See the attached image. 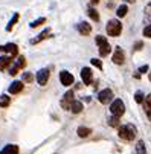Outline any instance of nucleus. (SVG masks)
Wrapping results in <instances>:
<instances>
[{
	"instance_id": "obj_1",
	"label": "nucleus",
	"mask_w": 151,
	"mask_h": 154,
	"mask_svg": "<svg viewBox=\"0 0 151 154\" xmlns=\"http://www.w3.org/2000/svg\"><path fill=\"white\" fill-rule=\"evenodd\" d=\"M136 128L131 125V124H125V125H121L119 127V137L122 140H127V142H130L136 137Z\"/></svg>"
},
{
	"instance_id": "obj_2",
	"label": "nucleus",
	"mask_w": 151,
	"mask_h": 154,
	"mask_svg": "<svg viewBox=\"0 0 151 154\" xmlns=\"http://www.w3.org/2000/svg\"><path fill=\"white\" fill-rule=\"evenodd\" d=\"M122 32V25L119 20H110L107 23V34L112 35V37H118Z\"/></svg>"
},
{
	"instance_id": "obj_3",
	"label": "nucleus",
	"mask_w": 151,
	"mask_h": 154,
	"mask_svg": "<svg viewBox=\"0 0 151 154\" xmlns=\"http://www.w3.org/2000/svg\"><path fill=\"white\" fill-rule=\"evenodd\" d=\"M110 112H112L113 116L121 118V116L125 113V105H124V102H122L121 99H115V101L112 102V105H110Z\"/></svg>"
},
{
	"instance_id": "obj_4",
	"label": "nucleus",
	"mask_w": 151,
	"mask_h": 154,
	"mask_svg": "<svg viewBox=\"0 0 151 154\" xmlns=\"http://www.w3.org/2000/svg\"><path fill=\"white\" fill-rule=\"evenodd\" d=\"M73 101H75V93L72 90H69L66 95L63 96V99H61V107L64 110H70V105H72Z\"/></svg>"
},
{
	"instance_id": "obj_5",
	"label": "nucleus",
	"mask_w": 151,
	"mask_h": 154,
	"mask_svg": "<svg viewBox=\"0 0 151 154\" xmlns=\"http://www.w3.org/2000/svg\"><path fill=\"white\" fill-rule=\"evenodd\" d=\"M25 66H26V60H25V57H18V60L12 64V67L9 69V73H11V75H17L18 70H20V69H23Z\"/></svg>"
},
{
	"instance_id": "obj_6",
	"label": "nucleus",
	"mask_w": 151,
	"mask_h": 154,
	"mask_svg": "<svg viewBox=\"0 0 151 154\" xmlns=\"http://www.w3.org/2000/svg\"><path fill=\"white\" fill-rule=\"evenodd\" d=\"M49 76H51V73H49L48 69H41V70H38V73H37V82H38L40 85H46L48 81H49Z\"/></svg>"
},
{
	"instance_id": "obj_7",
	"label": "nucleus",
	"mask_w": 151,
	"mask_h": 154,
	"mask_svg": "<svg viewBox=\"0 0 151 154\" xmlns=\"http://www.w3.org/2000/svg\"><path fill=\"white\" fill-rule=\"evenodd\" d=\"M112 98H113V92L110 90V89H104L102 92H99V95H98V101L101 102V104H107V102H110L112 101Z\"/></svg>"
},
{
	"instance_id": "obj_8",
	"label": "nucleus",
	"mask_w": 151,
	"mask_h": 154,
	"mask_svg": "<svg viewBox=\"0 0 151 154\" xmlns=\"http://www.w3.org/2000/svg\"><path fill=\"white\" fill-rule=\"evenodd\" d=\"M60 81H61L63 85L67 87V85H72L75 79H73V75H72V73H69L67 70H63V72L60 73Z\"/></svg>"
},
{
	"instance_id": "obj_9",
	"label": "nucleus",
	"mask_w": 151,
	"mask_h": 154,
	"mask_svg": "<svg viewBox=\"0 0 151 154\" xmlns=\"http://www.w3.org/2000/svg\"><path fill=\"white\" fill-rule=\"evenodd\" d=\"M0 51H2V52H8L9 57H15L18 54V46L14 45V43H8V45H5V46H0Z\"/></svg>"
},
{
	"instance_id": "obj_10",
	"label": "nucleus",
	"mask_w": 151,
	"mask_h": 154,
	"mask_svg": "<svg viewBox=\"0 0 151 154\" xmlns=\"http://www.w3.org/2000/svg\"><path fill=\"white\" fill-rule=\"evenodd\" d=\"M81 78H82V82H84L85 85H90V84H92V81H93L92 70H90L89 67H84V69L81 70Z\"/></svg>"
},
{
	"instance_id": "obj_11",
	"label": "nucleus",
	"mask_w": 151,
	"mask_h": 154,
	"mask_svg": "<svg viewBox=\"0 0 151 154\" xmlns=\"http://www.w3.org/2000/svg\"><path fill=\"white\" fill-rule=\"evenodd\" d=\"M124 61H125V54H124V51H122L121 48H116V49H115V54H113V63L121 66Z\"/></svg>"
},
{
	"instance_id": "obj_12",
	"label": "nucleus",
	"mask_w": 151,
	"mask_h": 154,
	"mask_svg": "<svg viewBox=\"0 0 151 154\" xmlns=\"http://www.w3.org/2000/svg\"><path fill=\"white\" fill-rule=\"evenodd\" d=\"M23 90V81H14L11 85H9V93L11 95H17Z\"/></svg>"
},
{
	"instance_id": "obj_13",
	"label": "nucleus",
	"mask_w": 151,
	"mask_h": 154,
	"mask_svg": "<svg viewBox=\"0 0 151 154\" xmlns=\"http://www.w3.org/2000/svg\"><path fill=\"white\" fill-rule=\"evenodd\" d=\"M78 31L81 35H89L92 32V26L87 23V21H81V23L78 25Z\"/></svg>"
},
{
	"instance_id": "obj_14",
	"label": "nucleus",
	"mask_w": 151,
	"mask_h": 154,
	"mask_svg": "<svg viewBox=\"0 0 151 154\" xmlns=\"http://www.w3.org/2000/svg\"><path fill=\"white\" fill-rule=\"evenodd\" d=\"M12 64V57H0V70L8 69Z\"/></svg>"
},
{
	"instance_id": "obj_15",
	"label": "nucleus",
	"mask_w": 151,
	"mask_h": 154,
	"mask_svg": "<svg viewBox=\"0 0 151 154\" xmlns=\"http://www.w3.org/2000/svg\"><path fill=\"white\" fill-rule=\"evenodd\" d=\"M110 51H112V48H110L109 43H102V45H99V55L101 57H107L110 54Z\"/></svg>"
},
{
	"instance_id": "obj_16",
	"label": "nucleus",
	"mask_w": 151,
	"mask_h": 154,
	"mask_svg": "<svg viewBox=\"0 0 151 154\" xmlns=\"http://www.w3.org/2000/svg\"><path fill=\"white\" fill-rule=\"evenodd\" d=\"M49 34H51V29L48 28V29H45V31H43V32H41V34H40V35H38L37 38L31 40V43H32V45H37V43H40L41 40H45V38H46V37H48Z\"/></svg>"
},
{
	"instance_id": "obj_17",
	"label": "nucleus",
	"mask_w": 151,
	"mask_h": 154,
	"mask_svg": "<svg viewBox=\"0 0 151 154\" xmlns=\"http://www.w3.org/2000/svg\"><path fill=\"white\" fill-rule=\"evenodd\" d=\"M76 133H78V136H79V137H87V136H90V134H92V130H90V128H87V127H79V128L76 130Z\"/></svg>"
},
{
	"instance_id": "obj_18",
	"label": "nucleus",
	"mask_w": 151,
	"mask_h": 154,
	"mask_svg": "<svg viewBox=\"0 0 151 154\" xmlns=\"http://www.w3.org/2000/svg\"><path fill=\"white\" fill-rule=\"evenodd\" d=\"M0 154H18V146L17 145H6L5 149Z\"/></svg>"
},
{
	"instance_id": "obj_19",
	"label": "nucleus",
	"mask_w": 151,
	"mask_h": 154,
	"mask_svg": "<svg viewBox=\"0 0 151 154\" xmlns=\"http://www.w3.org/2000/svg\"><path fill=\"white\" fill-rule=\"evenodd\" d=\"M143 102H145V112H146V116H148V119L151 121V95H148V96L143 99Z\"/></svg>"
},
{
	"instance_id": "obj_20",
	"label": "nucleus",
	"mask_w": 151,
	"mask_h": 154,
	"mask_svg": "<svg viewBox=\"0 0 151 154\" xmlns=\"http://www.w3.org/2000/svg\"><path fill=\"white\" fill-rule=\"evenodd\" d=\"M70 112L75 113V115H76V113H81V112H82V104H81L79 101H73L72 105H70Z\"/></svg>"
},
{
	"instance_id": "obj_21",
	"label": "nucleus",
	"mask_w": 151,
	"mask_h": 154,
	"mask_svg": "<svg viewBox=\"0 0 151 154\" xmlns=\"http://www.w3.org/2000/svg\"><path fill=\"white\" fill-rule=\"evenodd\" d=\"M127 12H128V8H127V5H121V6L116 9V14H118V17H125V15H127Z\"/></svg>"
},
{
	"instance_id": "obj_22",
	"label": "nucleus",
	"mask_w": 151,
	"mask_h": 154,
	"mask_svg": "<svg viewBox=\"0 0 151 154\" xmlns=\"http://www.w3.org/2000/svg\"><path fill=\"white\" fill-rule=\"evenodd\" d=\"M136 154H146V149H145V143H143V140H139V143L136 145Z\"/></svg>"
},
{
	"instance_id": "obj_23",
	"label": "nucleus",
	"mask_w": 151,
	"mask_h": 154,
	"mask_svg": "<svg viewBox=\"0 0 151 154\" xmlns=\"http://www.w3.org/2000/svg\"><path fill=\"white\" fill-rule=\"evenodd\" d=\"M11 102V98L8 95H2L0 96V107H8Z\"/></svg>"
},
{
	"instance_id": "obj_24",
	"label": "nucleus",
	"mask_w": 151,
	"mask_h": 154,
	"mask_svg": "<svg viewBox=\"0 0 151 154\" xmlns=\"http://www.w3.org/2000/svg\"><path fill=\"white\" fill-rule=\"evenodd\" d=\"M87 14H89V17H90V18H92L93 21H98V20H99V14H98V11H96V9L90 8Z\"/></svg>"
},
{
	"instance_id": "obj_25",
	"label": "nucleus",
	"mask_w": 151,
	"mask_h": 154,
	"mask_svg": "<svg viewBox=\"0 0 151 154\" xmlns=\"http://www.w3.org/2000/svg\"><path fill=\"white\" fill-rule=\"evenodd\" d=\"M18 17H20L18 14H14V17H12V20L9 21V23H8V26H6V31H11V29L14 28V25H15V23H17V21H18Z\"/></svg>"
},
{
	"instance_id": "obj_26",
	"label": "nucleus",
	"mask_w": 151,
	"mask_h": 154,
	"mask_svg": "<svg viewBox=\"0 0 151 154\" xmlns=\"http://www.w3.org/2000/svg\"><path fill=\"white\" fill-rule=\"evenodd\" d=\"M45 21H46V18H45V17H40L38 20L32 21V23H31V28H38L40 25H43V23H45Z\"/></svg>"
},
{
	"instance_id": "obj_27",
	"label": "nucleus",
	"mask_w": 151,
	"mask_h": 154,
	"mask_svg": "<svg viewBox=\"0 0 151 154\" xmlns=\"http://www.w3.org/2000/svg\"><path fill=\"white\" fill-rule=\"evenodd\" d=\"M109 125L110 127H119V118L118 116H113L109 119Z\"/></svg>"
},
{
	"instance_id": "obj_28",
	"label": "nucleus",
	"mask_w": 151,
	"mask_h": 154,
	"mask_svg": "<svg viewBox=\"0 0 151 154\" xmlns=\"http://www.w3.org/2000/svg\"><path fill=\"white\" fill-rule=\"evenodd\" d=\"M143 99H145V98H143V93H142V92H136V93H134V101H136L137 104L143 102Z\"/></svg>"
},
{
	"instance_id": "obj_29",
	"label": "nucleus",
	"mask_w": 151,
	"mask_h": 154,
	"mask_svg": "<svg viewBox=\"0 0 151 154\" xmlns=\"http://www.w3.org/2000/svg\"><path fill=\"white\" fill-rule=\"evenodd\" d=\"M34 79V75L32 73H23V81L25 82H31Z\"/></svg>"
},
{
	"instance_id": "obj_30",
	"label": "nucleus",
	"mask_w": 151,
	"mask_h": 154,
	"mask_svg": "<svg viewBox=\"0 0 151 154\" xmlns=\"http://www.w3.org/2000/svg\"><path fill=\"white\" fill-rule=\"evenodd\" d=\"M143 37H146V38H151V25H148V26L143 29Z\"/></svg>"
},
{
	"instance_id": "obj_31",
	"label": "nucleus",
	"mask_w": 151,
	"mask_h": 154,
	"mask_svg": "<svg viewBox=\"0 0 151 154\" xmlns=\"http://www.w3.org/2000/svg\"><path fill=\"white\" fill-rule=\"evenodd\" d=\"M102 43H107V38L102 37V35H98V37H96V45L99 46V45H102Z\"/></svg>"
},
{
	"instance_id": "obj_32",
	"label": "nucleus",
	"mask_w": 151,
	"mask_h": 154,
	"mask_svg": "<svg viewBox=\"0 0 151 154\" xmlns=\"http://www.w3.org/2000/svg\"><path fill=\"white\" fill-rule=\"evenodd\" d=\"M92 64H93V66H96L98 69H102V63H101L98 58H93V60H92Z\"/></svg>"
},
{
	"instance_id": "obj_33",
	"label": "nucleus",
	"mask_w": 151,
	"mask_h": 154,
	"mask_svg": "<svg viewBox=\"0 0 151 154\" xmlns=\"http://www.w3.org/2000/svg\"><path fill=\"white\" fill-rule=\"evenodd\" d=\"M142 46H143V43H142V41H137L136 45H134V51H139Z\"/></svg>"
},
{
	"instance_id": "obj_34",
	"label": "nucleus",
	"mask_w": 151,
	"mask_h": 154,
	"mask_svg": "<svg viewBox=\"0 0 151 154\" xmlns=\"http://www.w3.org/2000/svg\"><path fill=\"white\" fill-rule=\"evenodd\" d=\"M146 70H148V66H142V67H140V69H139V72H137V73H139V75H140V73H145V72H146Z\"/></svg>"
},
{
	"instance_id": "obj_35",
	"label": "nucleus",
	"mask_w": 151,
	"mask_h": 154,
	"mask_svg": "<svg viewBox=\"0 0 151 154\" xmlns=\"http://www.w3.org/2000/svg\"><path fill=\"white\" fill-rule=\"evenodd\" d=\"M125 3H134V0H124Z\"/></svg>"
},
{
	"instance_id": "obj_36",
	"label": "nucleus",
	"mask_w": 151,
	"mask_h": 154,
	"mask_svg": "<svg viewBox=\"0 0 151 154\" xmlns=\"http://www.w3.org/2000/svg\"><path fill=\"white\" fill-rule=\"evenodd\" d=\"M99 2V0H92V3H98Z\"/></svg>"
},
{
	"instance_id": "obj_37",
	"label": "nucleus",
	"mask_w": 151,
	"mask_h": 154,
	"mask_svg": "<svg viewBox=\"0 0 151 154\" xmlns=\"http://www.w3.org/2000/svg\"><path fill=\"white\" fill-rule=\"evenodd\" d=\"M149 81H151V73H149Z\"/></svg>"
},
{
	"instance_id": "obj_38",
	"label": "nucleus",
	"mask_w": 151,
	"mask_h": 154,
	"mask_svg": "<svg viewBox=\"0 0 151 154\" xmlns=\"http://www.w3.org/2000/svg\"><path fill=\"white\" fill-rule=\"evenodd\" d=\"M149 8H151V5H149Z\"/></svg>"
}]
</instances>
